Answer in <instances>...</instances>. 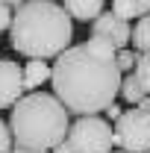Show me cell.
<instances>
[{"instance_id": "2e32d148", "label": "cell", "mask_w": 150, "mask_h": 153, "mask_svg": "<svg viewBox=\"0 0 150 153\" xmlns=\"http://www.w3.org/2000/svg\"><path fill=\"white\" fill-rule=\"evenodd\" d=\"M12 18H15V6H9V3H0V33H3V30L9 33Z\"/></svg>"}, {"instance_id": "ac0fdd59", "label": "cell", "mask_w": 150, "mask_h": 153, "mask_svg": "<svg viewBox=\"0 0 150 153\" xmlns=\"http://www.w3.org/2000/svg\"><path fill=\"white\" fill-rule=\"evenodd\" d=\"M50 153H74V150H71V144H68V141H59V144H56Z\"/></svg>"}, {"instance_id": "ffe728a7", "label": "cell", "mask_w": 150, "mask_h": 153, "mask_svg": "<svg viewBox=\"0 0 150 153\" xmlns=\"http://www.w3.org/2000/svg\"><path fill=\"white\" fill-rule=\"evenodd\" d=\"M138 106H141V109H147V112H150V94L144 97V100H141V103H138Z\"/></svg>"}, {"instance_id": "d6986e66", "label": "cell", "mask_w": 150, "mask_h": 153, "mask_svg": "<svg viewBox=\"0 0 150 153\" xmlns=\"http://www.w3.org/2000/svg\"><path fill=\"white\" fill-rule=\"evenodd\" d=\"M12 153H50V150H27V147H12Z\"/></svg>"}, {"instance_id": "3957f363", "label": "cell", "mask_w": 150, "mask_h": 153, "mask_svg": "<svg viewBox=\"0 0 150 153\" xmlns=\"http://www.w3.org/2000/svg\"><path fill=\"white\" fill-rule=\"evenodd\" d=\"M9 127L15 147L27 150H53L71 130V112L56 94L30 91L12 106Z\"/></svg>"}, {"instance_id": "8fae6325", "label": "cell", "mask_w": 150, "mask_h": 153, "mask_svg": "<svg viewBox=\"0 0 150 153\" xmlns=\"http://www.w3.org/2000/svg\"><path fill=\"white\" fill-rule=\"evenodd\" d=\"M121 100H127L130 106H138L144 97H147V91L141 88V82H138V76L135 74H124V79H121Z\"/></svg>"}, {"instance_id": "277c9868", "label": "cell", "mask_w": 150, "mask_h": 153, "mask_svg": "<svg viewBox=\"0 0 150 153\" xmlns=\"http://www.w3.org/2000/svg\"><path fill=\"white\" fill-rule=\"evenodd\" d=\"M74 153H112L115 127L106 115H76L65 135Z\"/></svg>"}, {"instance_id": "9a60e30c", "label": "cell", "mask_w": 150, "mask_h": 153, "mask_svg": "<svg viewBox=\"0 0 150 153\" xmlns=\"http://www.w3.org/2000/svg\"><path fill=\"white\" fill-rule=\"evenodd\" d=\"M15 138H12V127L6 121H0V153H12Z\"/></svg>"}, {"instance_id": "9c48e42d", "label": "cell", "mask_w": 150, "mask_h": 153, "mask_svg": "<svg viewBox=\"0 0 150 153\" xmlns=\"http://www.w3.org/2000/svg\"><path fill=\"white\" fill-rule=\"evenodd\" d=\"M53 76V65H47V59H30L24 65V91H36L41 82H47Z\"/></svg>"}, {"instance_id": "6da1fadb", "label": "cell", "mask_w": 150, "mask_h": 153, "mask_svg": "<svg viewBox=\"0 0 150 153\" xmlns=\"http://www.w3.org/2000/svg\"><path fill=\"white\" fill-rule=\"evenodd\" d=\"M121 79L118 47L91 36L56 56L50 85L71 115H103L121 94Z\"/></svg>"}, {"instance_id": "7402d4cb", "label": "cell", "mask_w": 150, "mask_h": 153, "mask_svg": "<svg viewBox=\"0 0 150 153\" xmlns=\"http://www.w3.org/2000/svg\"><path fill=\"white\" fill-rule=\"evenodd\" d=\"M112 153H127V150H121V147H115V150H112Z\"/></svg>"}, {"instance_id": "ba28073f", "label": "cell", "mask_w": 150, "mask_h": 153, "mask_svg": "<svg viewBox=\"0 0 150 153\" xmlns=\"http://www.w3.org/2000/svg\"><path fill=\"white\" fill-rule=\"evenodd\" d=\"M62 6L74 21H82V24H91L106 12V0H62Z\"/></svg>"}, {"instance_id": "603a6c76", "label": "cell", "mask_w": 150, "mask_h": 153, "mask_svg": "<svg viewBox=\"0 0 150 153\" xmlns=\"http://www.w3.org/2000/svg\"><path fill=\"white\" fill-rule=\"evenodd\" d=\"M147 153H150V150H147Z\"/></svg>"}, {"instance_id": "52a82bcc", "label": "cell", "mask_w": 150, "mask_h": 153, "mask_svg": "<svg viewBox=\"0 0 150 153\" xmlns=\"http://www.w3.org/2000/svg\"><path fill=\"white\" fill-rule=\"evenodd\" d=\"M24 94V65L0 59V109H12Z\"/></svg>"}, {"instance_id": "5b68a950", "label": "cell", "mask_w": 150, "mask_h": 153, "mask_svg": "<svg viewBox=\"0 0 150 153\" xmlns=\"http://www.w3.org/2000/svg\"><path fill=\"white\" fill-rule=\"evenodd\" d=\"M115 147L127 153H147L150 150V112L132 106L115 121Z\"/></svg>"}, {"instance_id": "7a4b0ae2", "label": "cell", "mask_w": 150, "mask_h": 153, "mask_svg": "<svg viewBox=\"0 0 150 153\" xmlns=\"http://www.w3.org/2000/svg\"><path fill=\"white\" fill-rule=\"evenodd\" d=\"M12 50L27 59H56L74 41V18L53 0H24L9 27Z\"/></svg>"}, {"instance_id": "4fadbf2b", "label": "cell", "mask_w": 150, "mask_h": 153, "mask_svg": "<svg viewBox=\"0 0 150 153\" xmlns=\"http://www.w3.org/2000/svg\"><path fill=\"white\" fill-rule=\"evenodd\" d=\"M138 50L135 47H121L118 50V68H121V74H132L135 71V65H138Z\"/></svg>"}, {"instance_id": "5bb4252c", "label": "cell", "mask_w": 150, "mask_h": 153, "mask_svg": "<svg viewBox=\"0 0 150 153\" xmlns=\"http://www.w3.org/2000/svg\"><path fill=\"white\" fill-rule=\"evenodd\" d=\"M132 74L138 76V82H141V88H144V91L150 94V50H147V53H141V56H138V65H135V71H132Z\"/></svg>"}, {"instance_id": "30bf717a", "label": "cell", "mask_w": 150, "mask_h": 153, "mask_svg": "<svg viewBox=\"0 0 150 153\" xmlns=\"http://www.w3.org/2000/svg\"><path fill=\"white\" fill-rule=\"evenodd\" d=\"M112 12L127 21H138L150 15V0H112Z\"/></svg>"}, {"instance_id": "8992f818", "label": "cell", "mask_w": 150, "mask_h": 153, "mask_svg": "<svg viewBox=\"0 0 150 153\" xmlns=\"http://www.w3.org/2000/svg\"><path fill=\"white\" fill-rule=\"evenodd\" d=\"M91 36L100 38V41H109L112 47L121 50V47H130L132 44V24L109 9V12H103L100 18L91 21Z\"/></svg>"}, {"instance_id": "7c38bea8", "label": "cell", "mask_w": 150, "mask_h": 153, "mask_svg": "<svg viewBox=\"0 0 150 153\" xmlns=\"http://www.w3.org/2000/svg\"><path fill=\"white\" fill-rule=\"evenodd\" d=\"M132 47L138 53H147L150 50V15L135 21V27H132Z\"/></svg>"}, {"instance_id": "44dd1931", "label": "cell", "mask_w": 150, "mask_h": 153, "mask_svg": "<svg viewBox=\"0 0 150 153\" xmlns=\"http://www.w3.org/2000/svg\"><path fill=\"white\" fill-rule=\"evenodd\" d=\"M0 3H9V6H15V9H18V6L24 3V0H0Z\"/></svg>"}, {"instance_id": "e0dca14e", "label": "cell", "mask_w": 150, "mask_h": 153, "mask_svg": "<svg viewBox=\"0 0 150 153\" xmlns=\"http://www.w3.org/2000/svg\"><path fill=\"white\" fill-rule=\"evenodd\" d=\"M103 115H106V118H109V121H118V118H121V115H124V109H121V106H118V103H109V106H106V109H103Z\"/></svg>"}]
</instances>
